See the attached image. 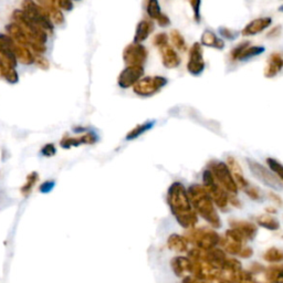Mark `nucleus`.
<instances>
[{
    "label": "nucleus",
    "mask_w": 283,
    "mask_h": 283,
    "mask_svg": "<svg viewBox=\"0 0 283 283\" xmlns=\"http://www.w3.org/2000/svg\"><path fill=\"white\" fill-rule=\"evenodd\" d=\"M166 199L171 214L182 228L188 230L197 225L198 215L193 209L186 187L180 181H175L169 186Z\"/></svg>",
    "instance_id": "obj_1"
},
{
    "label": "nucleus",
    "mask_w": 283,
    "mask_h": 283,
    "mask_svg": "<svg viewBox=\"0 0 283 283\" xmlns=\"http://www.w3.org/2000/svg\"><path fill=\"white\" fill-rule=\"evenodd\" d=\"M188 197L192 204L193 209L196 214L201 216L214 229H218L221 227V220L217 210L215 208V204L208 192L203 185L193 184L187 188Z\"/></svg>",
    "instance_id": "obj_2"
},
{
    "label": "nucleus",
    "mask_w": 283,
    "mask_h": 283,
    "mask_svg": "<svg viewBox=\"0 0 283 283\" xmlns=\"http://www.w3.org/2000/svg\"><path fill=\"white\" fill-rule=\"evenodd\" d=\"M207 168L212 171L215 179L218 181V184L229 194V195H237L239 192V187L237 186L231 171L225 162L221 160H210Z\"/></svg>",
    "instance_id": "obj_3"
},
{
    "label": "nucleus",
    "mask_w": 283,
    "mask_h": 283,
    "mask_svg": "<svg viewBox=\"0 0 283 283\" xmlns=\"http://www.w3.org/2000/svg\"><path fill=\"white\" fill-rule=\"evenodd\" d=\"M203 186L206 188L209 196L212 197L215 206L220 210H227L229 206V194L221 187L218 181L215 179L212 171L208 168L203 171Z\"/></svg>",
    "instance_id": "obj_4"
},
{
    "label": "nucleus",
    "mask_w": 283,
    "mask_h": 283,
    "mask_svg": "<svg viewBox=\"0 0 283 283\" xmlns=\"http://www.w3.org/2000/svg\"><path fill=\"white\" fill-rule=\"evenodd\" d=\"M185 238L188 242H192L196 248L201 249L203 251H208L217 247L221 238L215 230L208 229H188V232L185 235Z\"/></svg>",
    "instance_id": "obj_5"
},
{
    "label": "nucleus",
    "mask_w": 283,
    "mask_h": 283,
    "mask_svg": "<svg viewBox=\"0 0 283 283\" xmlns=\"http://www.w3.org/2000/svg\"><path fill=\"white\" fill-rule=\"evenodd\" d=\"M168 84V79L163 75H144L136 84L133 86V92L137 97L151 98L160 92Z\"/></svg>",
    "instance_id": "obj_6"
},
{
    "label": "nucleus",
    "mask_w": 283,
    "mask_h": 283,
    "mask_svg": "<svg viewBox=\"0 0 283 283\" xmlns=\"http://www.w3.org/2000/svg\"><path fill=\"white\" fill-rule=\"evenodd\" d=\"M13 19L15 24L18 25L26 35L29 36L32 40L38 43L46 44L48 39V33L42 28L36 25L29 17H28L22 10H15L13 14Z\"/></svg>",
    "instance_id": "obj_7"
},
{
    "label": "nucleus",
    "mask_w": 283,
    "mask_h": 283,
    "mask_svg": "<svg viewBox=\"0 0 283 283\" xmlns=\"http://www.w3.org/2000/svg\"><path fill=\"white\" fill-rule=\"evenodd\" d=\"M22 11L46 32H53L54 25L50 20L48 13L33 0H22Z\"/></svg>",
    "instance_id": "obj_8"
},
{
    "label": "nucleus",
    "mask_w": 283,
    "mask_h": 283,
    "mask_svg": "<svg viewBox=\"0 0 283 283\" xmlns=\"http://www.w3.org/2000/svg\"><path fill=\"white\" fill-rule=\"evenodd\" d=\"M247 165L249 169H250L251 174L256 177V178L261 181L263 185L270 187L273 191H281L283 190V181H281L274 173H272L269 168L265 166L258 163L257 160L247 158Z\"/></svg>",
    "instance_id": "obj_9"
},
{
    "label": "nucleus",
    "mask_w": 283,
    "mask_h": 283,
    "mask_svg": "<svg viewBox=\"0 0 283 283\" xmlns=\"http://www.w3.org/2000/svg\"><path fill=\"white\" fill-rule=\"evenodd\" d=\"M6 30L8 32V36L14 39V41L17 42L20 46H24L26 48H31L33 49V51L36 53H43L46 52V44H42V43H38L35 40H32V39L26 35L24 32V30L21 29V28L15 24V22H11L7 27H6Z\"/></svg>",
    "instance_id": "obj_10"
},
{
    "label": "nucleus",
    "mask_w": 283,
    "mask_h": 283,
    "mask_svg": "<svg viewBox=\"0 0 283 283\" xmlns=\"http://www.w3.org/2000/svg\"><path fill=\"white\" fill-rule=\"evenodd\" d=\"M187 71L193 76H199L206 69V61L204 59V49L199 42L193 43L188 52Z\"/></svg>",
    "instance_id": "obj_11"
},
{
    "label": "nucleus",
    "mask_w": 283,
    "mask_h": 283,
    "mask_svg": "<svg viewBox=\"0 0 283 283\" xmlns=\"http://www.w3.org/2000/svg\"><path fill=\"white\" fill-rule=\"evenodd\" d=\"M148 58V50L143 43L133 42L126 46L123 51V60L126 65L144 66Z\"/></svg>",
    "instance_id": "obj_12"
},
{
    "label": "nucleus",
    "mask_w": 283,
    "mask_h": 283,
    "mask_svg": "<svg viewBox=\"0 0 283 283\" xmlns=\"http://www.w3.org/2000/svg\"><path fill=\"white\" fill-rule=\"evenodd\" d=\"M144 74H145V69H144V66L126 65L119 74L118 84L122 88L133 87L142 79Z\"/></svg>",
    "instance_id": "obj_13"
},
{
    "label": "nucleus",
    "mask_w": 283,
    "mask_h": 283,
    "mask_svg": "<svg viewBox=\"0 0 283 283\" xmlns=\"http://www.w3.org/2000/svg\"><path fill=\"white\" fill-rule=\"evenodd\" d=\"M16 46V42L14 39H11L8 35H4L0 33V61L4 65L7 66H13L16 68L17 66V61L14 49Z\"/></svg>",
    "instance_id": "obj_14"
},
{
    "label": "nucleus",
    "mask_w": 283,
    "mask_h": 283,
    "mask_svg": "<svg viewBox=\"0 0 283 283\" xmlns=\"http://www.w3.org/2000/svg\"><path fill=\"white\" fill-rule=\"evenodd\" d=\"M271 25H272V18L271 17H259V18L248 22L241 30V35L243 37H253L260 35V33H262L268 28H270Z\"/></svg>",
    "instance_id": "obj_15"
},
{
    "label": "nucleus",
    "mask_w": 283,
    "mask_h": 283,
    "mask_svg": "<svg viewBox=\"0 0 283 283\" xmlns=\"http://www.w3.org/2000/svg\"><path fill=\"white\" fill-rule=\"evenodd\" d=\"M160 58H162V63L166 69H177L181 63V59L179 57L177 50L167 44V46L159 49Z\"/></svg>",
    "instance_id": "obj_16"
},
{
    "label": "nucleus",
    "mask_w": 283,
    "mask_h": 283,
    "mask_svg": "<svg viewBox=\"0 0 283 283\" xmlns=\"http://www.w3.org/2000/svg\"><path fill=\"white\" fill-rule=\"evenodd\" d=\"M283 70V53L273 52L270 54L267 60V64L263 71V74L268 79H272L278 75Z\"/></svg>",
    "instance_id": "obj_17"
},
{
    "label": "nucleus",
    "mask_w": 283,
    "mask_h": 283,
    "mask_svg": "<svg viewBox=\"0 0 283 283\" xmlns=\"http://www.w3.org/2000/svg\"><path fill=\"white\" fill-rule=\"evenodd\" d=\"M229 225L232 229L239 231L242 237L245 238V240H253L257 236V226L253 223H250V221L231 219L229 220Z\"/></svg>",
    "instance_id": "obj_18"
},
{
    "label": "nucleus",
    "mask_w": 283,
    "mask_h": 283,
    "mask_svg": "<svg viewBox=\"0 0 283 283\" xmlns=\"http://www.w3.org/2000/svg\"><path fill=\"white\" fill-rule=\"evenodd\" d=\"M226 164L228 165V167L231 171L232 176H234V179H235L238 187L241 188V190H245V188H247L249 185H250V182L248 181V179L246 178L245 175H243L241 165L239 164V162H238V160L235 157L229 156L228 158H227Z\"/></svg>",
    "instance_id": "obj_19"
},
{
    "label": "nucleus",
    "mask_w": 283,
    "mask_h": 283,
    "mask_svg": "<svg viewBox=\"0 0 283 283\" xmlns=\"http://www.w3.org/2000/svg\"><path fill=\"white\" fill-rule=\"evenodd\" d=\"M170 267L178 278H184L186 273L192 272L193 261L188 257H175L170 260Z\"/></svg>",
    "instance_id": "obj_20"
},
{
    "label": "nucleus",
    "mask_w": 283,
    "mask_h": 283,
    "mask_svg": "<svg viewBox=\"0 0 283 283\" xmlns=\"http://www.w3.org/2000/svg\"><path fill=\"white\" fill-rule=\"evenodd\" d=\"M226 259H227L226 252L223 250V249H219V248L216 247V248L212 249V250L204 251V256H203L202 261L206 262L210 265H213L214 268L220 269Z\"/></svg>",
    "instance_id": "obj_21"
},
{
    "label": "nucleus",
    "mask_w": 283,
    "mask_h": 283,
    "mask_svg": "<svg viewBox=\"0 0 283 283\" xmlns=\"http://www.w3.org/2000/svg\"><path fill=\"white\" fill-rule=\"evenodd\" d=\"M154 22L149 19H142L136 26L135 35H134V42L143 43L149 38L154 31Z\"/></svg>",
    "instance_id": "obj_22"
},
{
    "label": "nucleus",
    "mask_w": 283,
    "mask_h": 283,
    "mask_svg": "<svg viewBox=\"0 0 283 283\" xmlns=\"http://www.w3.org/2000/svg\"><path fill=\"white\" fill-rule=\"evenodd\" d=\"M199 43H201L203 47L214 48L217 50H224L226 47L225 40H223V39L218 37L213 30L210 29H206L202 33L201 42Z\"/></svg>",
    "instance_id": "obj_23"
},
{
    "label": "nucleus",
    "mask_w": 283,
    "mask_h": 283,
    "mask_svg": "<svg viewBox=\"0 0 283 283\" xmlns=\"http://www.w3.org/2000/svg\"><path fill=\"white\" fill-rule=\"evenodd\" d=\"M188 242L185 236H180L177 234H173L168 237L167 247L170 250L176 252H187L188 251Z\"/></svg>",
    "instance_id": "obj_24"
},
{
    "label": "nucleus",
    "mask_w": 283,
    "mask_h": 283,
    "mask_svg": "<svg viewBox=\"0 0 283 283\" xmlns=\"http://www.w3.org/2000/svg\"><path fill=\"white\" fill-rule=\"evenodd\" d=\"M156 124V122L155 121H146L144 122L142 124H138L135 127H133V129L127 133L126 134V141H133V140H136V138L141 137L142 135L145 134L146 132L151 131L153 127Z\"/></svg>",
    "instance_id": "obj_25"
},
{
    "label": "nucleus",
    "mask_w": 283,
    "mask_h": 283,
    "mask_svg": "<svg viewBox=\"0 0 283 283\" xmlns=\"http://www.w3.org/2000/svg\"><path fill=\"white\" fill-rule=\"evenodd\" d=\"M14 53H15V57L17 59V61H19L22 64H27V65H30L32 63H35V58H33V53L30 51L29 49L24 47V46H20L16 42V46L14 49Z\"/></svg>",
    "instance_id": "obj_26"
},
{
    "label": "nucleus",
    "mask_w": 283,
    "mask_h": 283,
    "mask_svg": "<svg viewBox=\"0 0 283 283\" xmlns=\"http://www.w3.org/2000/svg\"><path fill=\"white\" fill-rule=\"evenodd\" d=\"M265 279L270 283H283V264H273L264 270Z\"/></svg>",
    "instance_id": "obj_27"
},
{
    "label": "nucleus",
    "mask_w": 283,
    "mask_h": 283,
    "mask_svg": "<svg viewBox=\"0 0 283 283\" xmlns=\"http://www.w3.org/2000/svg\"><path fill=\"white\" fill-rule=\"evenodd\" d=\"M256 223L260 227H262V228L268 229L270 231H275L280 228V224L278 219H275L274 217H272V216H270L268 214L258 216L256 218Z\"/></svg>",
    "instance_id": "obj_28"
},
{
    "label": "nucleus",
    "mask_w": 283,
    "mask_h": 283,
    "mask_svg": "<svg viewBox=\"0 0 283 283\" xmlns=\"http://www.w3.org/2000/svg\"><path fill=\"white\" fill-rule=\"evenodd\" d=\"M264 51H265V48L263 46H252V44H250V46L247 47L245 49V51L241 53L240 58L238 61H240V62L248 61L250 59L259 57V55H261Z\"/></svg>",
    "instance_id": "obj_29"
},
{
    "label": "nucleus",
    "mask_w": 283,
    "mask_h": 283,
    "mask_svg": "<svg viewBox=\"0 0 283 283\" xmlns=\"http://www.w3.org/2000/svg\"><path fill=\"white\" fill-rule=\"evenodd\" d=\"M146 14L149 20L156 21L158 17L163 14L158 0H147L146 2Z\"/></svg>",
    "instance_id": "obj_30"
},
{
    "label": "nucleus",
    "mask_w": 283,
    "mask_h": 283,
    "mask_svg": "<svg viewBox=\"0 0 283 283\" xmlns=\"http://www.w3.org/2000/svg\"><path fill=\"white\" fill-rule=\"evenodd\" d=\"M263 260L269 263H280L283 261V251L275 247L270 248L263 253Z\"/></svg>",
    "instance_id": "obj_31"
},
{
    "label": "nucleus",
    "mask_w": 283,
    "mask_h": 283,
    "mask_svg": "<svg viewBox=\"0 0 283 283\" xmlns=\"http://www.w3.org/2000/svg\"><path fill=\"white\" fill-rule=\"evenodd\" d=\"M220 270L224 271V272L227 274L236 273V272H238V271L242 270L241 262L239 261V260H237L235 258H227L225 260V262L223 263V265H221Z\"/></svg>",
    "instance_id": "obj_32"
},
{
    "label": "nucleus",
    "mask_w": 283,
    "mask_h": 283,
    "mask_svg": "<svg viewBox=\"0 0 283 283\" xmlns=\"http://www.w3.org/2000/svg\"><path fill=\"white\" fill-rule=\"evenodd\" d=\"M169 40L173 43V47L176 50H179V51H186L187 49V43L184 36L178 30H173L170 31L169 35Z\"/></svg>",
    "instance_id": "obj_33"
},
{
    "label": "nucleus",
    "mask_w": 283,
    "mask_h": 283,
    "mask_svg": "<svg viewBox=\"0 0 283 283\" xmlns=\"http://www.w3.org/2000/svg\"><path fill=\"white\" fill-rule=\"evenodd\" d=\"M0 74L9 83H11V84H15V83L19 81L18 72H17L16 68H13V66H7L3 64L0 66Z\"/></svg>",
    "instance_id": "obj_34"
},
{
    "label": "nucleus",
    "mask_w": 283,
    "mask_h": 283,
    "mask_svg": "<svg viewBox=\"0 0 283 283\" xmlns=\"http://www.w3.org/2000/svg\"><path fill=\"white\" fill-rule=\"evenodd\" d=\"M221 245H223L224 249H225V251L227 253H229L231 254V256H238V254L240 253L241 251V249L243 248L241 243H237V242H234V241H229V240H227V239H221L220 241Z\"/></svg>",
    "instance_id": "obj_35"
},
{
    "label": "nucleus",
    "mask_w": 283,
    "mask_h": 283,
    "mask_svg": "<svg viewBox=\"0 0 283 283\" xmlns=\"http://www.w3.org/2000/svg\"><path fill=\"white\" fill-rule=\"evenodd\" d=\"M250 44H251L250 41H242L240 43H238L236 47L232 48L230 53H229L230 61H232V62H236V61L239 60L241 53L245 51V49L250 46Z\"/></svg>",
    "instance_id": "obj_36"
},
{
    "label": "nucleus",
    "mask_w": 283,
    "mask_h": 283,
    "mask_svg": "<svg viewBox=\"0 0 283 283\" xmlns=\"http://www.w3.org/2000/svg\"><path fill=\"white\" fill-rule=\"evenodd\" d=\"M267 164L269 166V169L272 171V173H274L281 181H283V165L279 162V160H276L275 158L272 157H269L267 158Z\"/></svg>",
    "instance_id": "obj_37"
},
{
    "label": "nucleus",
    "mask_w": 283,
    "mask_h": 283,
    "mask_svg": "<svg viewBox=\"0 0 283 283\" xmlns=\"http://www.w3.org/2000/svg\"><path fill=\"white\" fill-rule=\"evenodd\" d=\"M218 32L220 35V38L223 40H228V41H234L239 37V32L234 29H230L228 27H219Z\"/></svg>",
    "instance_id": "obj_38"
},
{
    "label": "nucleus",
    "mask_w": 283,
    "mask_h": 283,
    "mask_svg": "<svg viewBox=\"0 0 283 283\" xmlns=\"http://www.w3.org/2000/svg\"><path fill=\"white\" fill-rule=\"evenodd\" d=\"M153 44L158 50L166 47V46H167V44H169V36L167 35V33H165V32L156 33V35H155L154 38H153Z\"/></svg>",
    "instance_id": "obj_39"
},
{
    "label": "nucleus",
    "mask_w": 283,
    "mask_h": 283,
    "mask_svg": "<svg viewBox=\"0 0 283 283\" xmlns=\"http://www.w3.org/2000/svg\"><path fill=\"white\" fill-rule=\"evenodd\" d=\"M190 3L191 8L193 10V17L194 20L196 22H201L202 20V14H201V9H202V0H188Z\"/></svg>",
    "instance_id": "obj_40"
},
{
    "label": "nucleus",
    "mask_w": 283,
    "mask_h": 283,
    "mask_svg": "<svg viewBox=\"0 0 283 283\" xmlns=\"http://www.w3.org/2000/svg\"><path fill=\"white\" fill-rule=\"evenodd\" d=\"M243 192H245L246 195L250 199H252V201L258 202V201H261V199H262V194H261V192H260V190L257 186L249 185L247 188L243 190Z\"/></svg>",
    "instance_id": "obj_41"
},
{
    "label": "nucleus",
    "mask_w": 283,
    "mask_h": 283,
    "mask_svg": "<svg viewBox=\"0 0 283 283\" xmlns=\"http://www.w3.org/2000/svg\"><path fill=\"white\" fill-rule=\"evenodd\" d=\"M225 239L229 240V241H234V242H237V243H241V245L243 243V241H245V238L242 237L240 232L237 231L236 229H232V228H230L229 230L226 231Z\"/></svg>",
    "instance_id": "obj_42"
},
{
    "label": "nucleus",
    "mask_w": 283,
    "mask_h": 283,
    "mask_svg": "<svg viewBox=\"0 0 283 283\" xmlns=\"http://www.w3.org/2000/svg\"><path fill=\"white\" fill-rule=\"evenodd\" d=\"M60 144L64 148H70L71 146H79L82 142L80 137H64Z\"/></svg>",
    "instance_id": "obj_43"
},
{
    "label": "nucleus",
    "mask_w": 283,
    "mask_h": 283,
    "mask_svg": "<svg viewBox=\"0 0 283 283\" xmlns=\"http://www.w3.org/2000/svg\"><path fill=\"white\" fill-rule=\"evenodd\" d=\"M33 58H35V62L39 66V68L42 69V70H48L49 69V66H50L49 61L44 57H42V55H40L39 53H35V54H33Z\"/></svg>",
    "instance_id": "obj_44"
},
{
    "label": "nucleus",
    "mask_w": 283,
    "mask_h": 283,
    "mask_svg": "<svg viewBox=\"0 0 283 283\" xmlns=\"http://www.w3.org/2000/svg\"><path fill=\"white\" fill-rule=\"evenodd\" d=\"M37 2L39 3V5H40L44 10L47 11V13H49V11H51L55 8H58L57 7L58 0H37Z\"/></svg>",
    "instance_id": "obj_45"
},
{
    "label": "nucleus",
    "mask_w": 283,
    "mask_h": 283,
    "mask_svg": "<svg viewBox=\"0 0 283 283\" xmlns=\"http://www.w3.org/2000/svg\"><path fill=\"white\" fill-rule=\"evenodd\" d=\"M37 179H38V174L37 173H31L29 176H28L26 185L22 187V192H24V193H29L30 190L32 188V186L36 184Z\"/></svg>",
    "instance_id": "obj_46"
},
{
    "label": "nucleus",
    "mask_w": 283,
    "mask_h": 283,
    "mask_svg": "<svg viewBox=\"0 0 283 283\" xmlns=\"http://www.w3.org/2000/svg\"><path fill=\"white\" fill-rule=\"evenodd\" d=\"M57 152V149H55V146L53 144H47V145H44L41 149V154L43 156H47V157H51Z\"/></svg>",
    "instance_id": "obj_47"
},
{
    "label": "nucleus",
    "mask_w": 283,
    "mask_h": 283,
    "mask_svg": "<svg viewBox=\"0 0 283 283\" xmlns=\"http://www.w3.org/2000/svg\"><path fill=\"white\" fill-rule=\"evenodd\" d=\"M156 22H157V25L160 27V28H167L170 26L171 24V21H170V18L169 17L166 15V14H162L160 15L158 18L156 19Z\"/></svg>",
    "instance_id": "obj_48"
},
{
    "label": "nucleus",
    "mask_w": 283,
    "mask_h": 283,
    "mask_svg": "<svg viewBox=\"0 0 283 283\" xmlns=\"http://www.w3.org/2000/svg\"><path fill=\"white\" fill-rule=\"evenodd\" d=\"M57 7H58L60 10L62 9V10L69 11V10H72V8H73V5H72L71 0H58Z\"/></svg>",
    "instance_id": "obj_49"
},
{
    "label": "nucleus",
    "mask_w": 283,
    "mask_h": 283,
    "mask_svg": "<svg viewBox=\"0 0 283 283\" xmlns=\"http://www.w3.org/2000/svg\"><path fill=\"white\" fill-rule=\"evenodd\" d=\"M54 185H55V182L52 181V180H48V181H44L43 184L40 186V192L42 194H48L51 192L53 188H54Z\"/></svg>",
    "instance_id": "obj_50"
},
{
    "label": "nucleus",
    "mask_w": 283,
    "mask_h": 283,
    "mask_svg": "<svg viewBox=\"0 0 283 283\" xmlns=\"http://www.w3.org/2000/svg\"><path fill=\"white\" fill-rule=\"evenodd\" d=\"M238 256L241 257L242 259H249V258H251L253 256V250H252V248L250 247H245V248H242L241 249V251L240 253L238 254Z\"/></svg>",
    "instance_id": "obj_51"
},
{
    "label": "nucleus",
    "mask_w": 283,
    "mask_h": 283,
    "mask_svg": "<svg viewBox=\"0 0 283 283\" xmlns=\"http://www.w3.org/2000/svg\"><path fill=\"white\" fill-rule=\"evenodd\" d=\"M281 30H282L281 26H275L272 28V29H270V31L267 33V37L271 39L278 38L281 35Z\"/></svg>",
    "instance_id": "obj_52"
},
{
    "label": "nucleus",
    "mask_w": 283,
    "mask_h": 283,
    "mask_svg": "<svg viewBox=\"0 0 283 283\" xmlns=\"http://www.w3.org/2000/svg\"><path fill=\"white\" fill-rule=\"evenodd\" d=\"M268 195H269V198L271 199V202H272L273 204H275L276 206H279V207L283 206V201H282V198L279 195H276L275 193H272V192L269 193Z\"/></svg>",
    "instance_id": "obj_53"
},
{
    "label": "nucleus",
    "mask_w": 283,
    "mask_h": 283,
    "mask_svg": "<svg viewBox=\"0 0 283 283\" xmlns=\"http://www.w3.org/2000/svg\"><path fill=\"white\" fill-rule=\"evenodd\" d=\"M229 205L236 208H241V203L239 199H238L237 195H229Z\"/></svg>",
    "instance_id": "obj_54"
},
{
    "label": "nucleus",
    "mask_w": 283,
    "mask_h": 283,
    "mask_svg": "<svg viewBox=\"0 0 283 283\" xmlns=\"http://www.w3.org/2000/svg\"><path fill=\"white\" fill-rule=\"evenodd\" d=\"M265 212H267L268 215H270V214H275V213H276V209L273 208V207H268V208H265Z\"/></svg>",
    "instance_id": "obj_55"
},
{
    "label": "nucleus",
    "mask_w": 283,
    "mask_h": 283,
    "mask_svg": "<svg viewBox=\"0 0 283 283\" xmlns=\"http://www.w3.org/2000/svg\"><path fill=\"white\" fill-rule=\"evenodd\" d=\"M278 10L280 11V13H282V14H283V5H282V6H280V7H279V9H278Z\"/></svg>",
    "instance_id": "obj_56"
},
{
    "label": "nucleus",
    "mask_w": 283,
    "mask_h": 283,
    "mask_svg": "<svg viewBox=\"0 0 283 283\" xmlns=\"http://www.w3.org/2000/svg\"><path fill=\"white\" fill-rule=\"evenodd\" d=\"M218 283H232V282H230V281H226V280H224V281H219Z\"/></svg>",
    "instance_id": "obj_57"
},
{
    "label": "nucleus",
    "mask_w": 283,
    "mask_h": 283,
    "mask_svg": "<svg viewBox=\"0 0 283 283\" xmlns=\"http://www.w3.org/2000/svg\"><path fill=\"white\" fill-rule=\"evenodd\" d=\"M2 65H3V63H2V61H0V66H2Z\"/></svg>",
    "instance_id": "obj_58"
},
{
    "label": "nucleus",
    "mask_w": 283,
    "mask_h": 283,
    "mask_svg": "<svg viewBox=\"0 0 283 283\" xmlns=\"http://www.w3.org/2000/svg\"><path fill=\"white\" fill-rule=\"evenodd\" d=\"M0 75H2V74H0Z\"/></svg>",
    "instance_id": "obj_59"
}]
</instances>
